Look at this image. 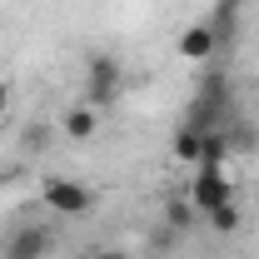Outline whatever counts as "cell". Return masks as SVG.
Here are the masks:
<instances>
[{"label":"cell","mask_w":259,"mask_h":259,"mask_svg":"<svg viewBox=\"0 0 259 259\" xmlns=\"http://www.w3.org/2000/svg\"><path fill=\"white\" fill-rule=\"evenodd\" d=\"M175 50H180L185 60L204 65V60H214V50H220V35L209 30V20H194V25H185V30H180Z\"/></svg>","instance_id":"6"},{"label":"cell","mask_w":259,"mask_h":259,"mask_svg":"<svg viewBox=\"0 0 259 259\" xmlns=\"http://www.w3.org/2000/svg\"><path fill=\"white\" fill-rule=\"evenodd\" d=\"M199 150H204V130L180 125V135H175V160L180 164H199Z\"/></svg>","instance_id":"8"},{"label":"cell","mask_w":259,"mask_h":259,"mask_svg":"<svg viewBox=\"0 0 259 259\" xmlns=\"http://www.w3.org/2000/svg\"><path fill=\"white\" fill-rule=\"evenodd\" d=\"M40 199H45V209H55L60 220H85V214H95L100 194L90 185H80V180H65V175H50L45 185H40Z\"/></svg>","instance_id":"1"},{"label":"cell","mask_w":259,"mask_h":259,"mask_svg":"<svg viewBox=\"0 0 259 259\" xmlns=\"http://www.w3.org/2000/svg\"><path fill=\"white\" fill-rule=\"evenodd\" d=\"M225 105H229V80L220 70H209L204 80H199V95H194V110L185 125L194 130H225Z\"/></svg>","instance_id":"3"},{"label":"cell","mask_w":259,"mask_h":259,"mask_svg":"<svg viewBox=\"0 0 259 259\" xmlns=\"http://www.w3.org/2000/svg\"><path fill=\"white\" fill-rule=\"evenodd\" d=\"M204 220H209V229H220V234H234V229L244 225V214H239V199H229V204H220V209H209Z\"/></svg>","instance_id":"9"},{"label":"cell","mask_w":259,"mask_h":259,"mask_svg":"<svg viewBox=\"0 0 259 259\" xmlns=\"http://www.w3.org/2000/svg\"><path fill=\"white\" fill-rule=\"evenodd\" d=\"M85 259H125V254H120V249H90Z\"/></svg>","instance_id":"12"},{"label":"cell","mask_w":259,"mask_h":259,"mask_svg":"<svg viewBox=\"0 0 259 259\" xmlns=\"http://www.w3.org/2000/svg\"><path fill=\"white\" fill-rule=\"evenodd\" d=\"M55 249V234L50 225H40V220H25V225H15L5 234V244H0V259H45Z\"/></svg>","instance_id":"4"},{"label":"cell","mask_w":259,"mask_h":259,"mask_svg":"<svg viewBox=\"0 0 259 259\" xmlns=\"http://www.w3.org/2000/svg\"><path fill=\"white\" fill-rule=\"evenodd\" d=\"M234 199V180L225 175V164L220 169H209V164H199L190 180V204L199 209V214H209V209H220V204H229Z\"/></svg>","instance_id":"5"},{"label":"cell","mask_w":259,"mask_h":259,"mask_svg":"<svg viewBox=\"0 0 259 259\" xmlns=\"http://www.w3.org/2000/svg\"><path fill=\"white\" fill-rule=\"evenodd\" d=\"M60 135H65V140H75V145L95 140V135H100V110L80 100L75 110H65V120H60Z\"/></svg>","instance_id":"7"},{"label":"cell","mask_w":259,"mask_h":259,"mask_svg":"<svg viewBox=\"0 0 259 259\" xmlns=\"http://www.w3.org/2000/svg\"><path fill=\"white\" fill-rule=\"evenodd\" d=\"M120 90H125V65L115 60L110 50H95V55L85 60V105L105 110V105L120 100Z\"/></svg>","instance_id":"2"},{"label":"cell","mask_w":259,"mask_h":259,"mask_svg":"<svg viewBox=\"0 0 259 259\" xmlns=\"http://www.w3.org/2000/svg\"><path fill=\"white\" fill-rule=\"evenodd\" d=\"M5 110H10V80L0 75V115H5Z\"/></svg>","instance_id":"11"},{"label":"cell","mask_w":259,"mask_h":259,"mask_svg":"<svg viewBox=\"0 0 259 259\" xmlns=\"http://www.w3.org/2000/svg\"><path fill=\"white\" fill-rule=\"evenodd\" d=\"M194 214H199V209H194L190 199H180V204H169V209H164V220H169L175 229H190V225H194Z\"/></svg>","instance_id":"10"}]
</instances>
